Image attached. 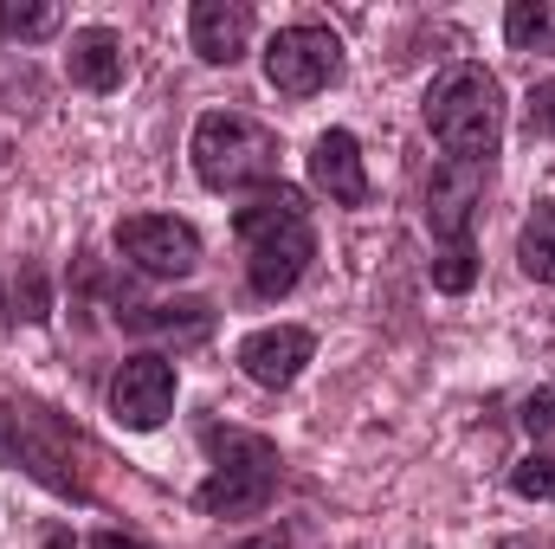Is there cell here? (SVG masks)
<instances>
[{
	"label": "cell",
	"mask_w": 555,
	"mask_h": 549,
	"mask_svg": "<svg viewBox=\"0 0 555 549\" xmlns=\"http://www.w3.org/2000/svg\"><path fill=\"white\" fill-rule=\"evenodd\" d=\"M233 233L246 240V284L253 297H284L297 291V278L310 272L317 259V227H310V207L297 188H266L253 207L233 214Z\"/></svg>",
	"instance_id": "cell-1"
},
{
	"label": "cell",
	"mask_w": 555,
	"mask_h": 549,
	"mask_svg": "<svg viewBox=\"0 0 555 549\" xmlns=\"http://www.w3.org/2000/svg\"><path fill=\"white\" fill-rule=\"evenodd\" d=\"M433 284H439V291H452V297H465V291L478 284V246H472V240L439 246V259H433Z\"/></svg>",
	"instance_id": "cell-16"
},
{
	"label": "cell",
	"mask_w": 555,
	"mask_h": 549,
	"mask_svg": "<svg viewBox=\"0 0 555 549\" xmlns=\"http://www.w3.org/2000/svg\"><path fill=\"white\" fill-rule=\"evenodd\" d=\"M20 317L26 323H46L52 317V297H46V272L39 266H26V278H20Z\"/></svg>",
	"instance_id": "cell-20"
},
{
	"label": "cell",
	"mask_w": 555,
	"mask_h": 549,
	"mask_svg": "<svg viewBox=\"0 0 555 549\" xmlns=\"http://www.w3.org/2000/svg\"><path fill=\"white\" fill-rule=\"evenodd\" d=\"M233 549H291V537L284 531H259V537H246V544H233Z\"/></svg>",
	"instance_id": "cell-22"
},
{
	"label": "cell",
	"mask_w": 555,
	"mask_h": 549,
	"mask_svg": "<svg viewBox=\"0 0 555 549\" xmlns=\"http://www.w3.org/2000/svg\"><path fill=\"white\" fill-rule=\"evenodd\" d=\"M524 124H530V137H555V85H537V91H530Z\"/></svg>",
	"instance_id": "cell-21"
},
{
	"label": "cell",
	"mask_w": 555,
	"mask_h": 549,
	"mask_svg": "<svg viewBox=\"0 0 555 549\" xmlns=\"http://www.w3.org/2000/svg\"><path fill=\"white\" fill-rule=\"evenodd\" d=\"M59 26V7H7L0 0V33H13V39H46Z\"/></svg>",
	"instance_id": "cell-18"
},
{
	"label": "cell",
	"mask_w": 555,
	"mask_h": 549,
	"mask_svg": "<svg viewBox=\"0 0 555 549\" xmlns=\"http://www.w3.org/2000/svg\"><path fill=\"white\" fill-rule=\"evenodd\" d=\"M188 155H194V175H201V188H214V194H240V188H278V130H266L259 117H246V111H207L201 124H194V142H188Z\"/></svg>",
	"instance_id": "cell-4"
},
{
	"label": "cell",
	"mask_w": 555,
	"mask_h": 549,
	"mask_svg": "<svg viewBox=\"0 0 555 549\" xmlns=\"http://www.w3.org/2000/svg\"><path fill=\"white\" fill-rule=\"evenodd\" d=\"M524 433H530L537 446H555V382L524 401Z\"/></svg>",
	"instance_id": "cell-19"
},
{
	"label": "cell",
	"mask_w": 555,
	"mask_h": 549,
	"mask_svg": "<svg viewBox=\"0 0 555 549\" xmlns=\"http://www.w3.org/2000/svg\"><path fill=\"white\" fill-rule=\"evenodd\" d=\"M310 188L330 194L336 207H369V168H362V142L349 130H323L310 142Z\"/></svg>",
	"instance_id": "cell-11"
},
{
	"label": "cell",
	"mask_w": 555,
	"mask_h": 549,
	"mask_svg": "<svg viewBox=\"0 0 555 549\" xmlns=\"http://www.w3.org/2000/svg\"><path fill=\"white\" fill-rule=\"evenodd\" d=\"M511 491L517 498H537V505H555V459L550 452H530L511 465Z\"/></svg>",
	"instance_id": "cell-17"
},
{
	"label": "cell",
	"mask_w": 555,
	"mask_h": 549,
	"mask_svg": "<svg viewBox=\"0 0 555 549\" xmlns=\"http://www.w3.org/2000/svg\"><path fill=\"white\" fill-rule=\"evenodd\" d=\"M310 356H317V336H310L304 323H272V330H253V336L240 343V369H246L259 388H291Z\"/></svg>",
	"instance_id": "cell-10"
},
{
	"label": "cell",
	"mask_w": 555,
	"mask_h": 549,
	"mask_svg": "<svg viewBox=\"0 0 555 549\" xmlns=\"http://www.w3.org/2000/svg\"><path fill=\"white\" fill-rule=\"evenodd\" d=\"M426 130L452 162H491L504 142V85L485 65H446L426 85Z\"/></svg>",
	"instance_id": "cell-2"
},
{
	"label": "cell",
	"mask_w": 555,
	"mask_h": 549,
	"mask_svg": "<svg viewBox=\"0 0 555 549\" xmlns=\"http://www.w3.org/2000/svg\"><path fill=\"white\" fill-rule=\"evenodd\" d=\"M201 439H207V452H214V472L201 478L194 505H201L207 518H259L278 498V472H284L278 446L266 433H253V426H220V420H214Z\"/></svg>",
	"instance_id": "cell-3"
},
{
	"label": "cell",
	"mask_w": 555,
	"mask_h": 549,
	"mask_svg": "<svg viewBox=\"0 0 555 549\" xmlns=\"http://www.w3.org/2000/svg\"><path fill=\"white\" fill-rule=\"evenodd\" d=\"M78 459H85L78 433H65L46 408H33V401H0V465H13V472L39 478L46 491L85 505V498H91V478H85Z\"/></svg>",
	"instance_id": "cell-5"
},
{
	"label": "cell",
	"mask_w": 555,
	"mask_h": 549,
	"mask_svg": "<svg viewBox=\"0 0 555 549\" xmlns=\"http://www.w3.org/2000/svg\"><path fill=\"white\" fill-rule=\"evenodd\" d=\"M0 330H7V304H0Z\"/></svg>",
	"instance_id": "cell-24"
},
{
	"label": "cell",
	"mask_w": 555,
	"mask_h": 549,
	"mask_svg": "<svg viewBox=\"0 0 555 549\" xmlns=\"http://www.w3.org/2000/svg\"><path fill=\"white\" fill-rule=\"evenodd\" d=\"M98 549H149L137 537H124V531H98Z\"/></svg>",
	"instance_id": "cell-23"
},
{
	"label": "cell",
	"mask_w": 555,
	"mask_h": 549,
	"mask_svg": "<svg viewBox=\"0 0 555 549\" xmlns=\"http://www.w3.org/2000/svg\"><path fill=\"white\" fill-rule=\"evenodd\" d=\"M517 266L537 284H555V201H537L524 233H517Z\"/></svg>",
	"instance_id": "cell-14"
},
{
	"label": "cell",
	"mask_w": 555,
	"mask_h": 549,
	"mask_svg": "<svg viewBox=\"0 0 555 549\" xmlns=\"http://www.w3.org/2000/svg\"><path fill=\"white\" fill-rule=\"evenodd\" d=\"M65 72H72V85H85V91H117V85H124V39H117L111 26L72 33Z\"/></svg>",
	"instance_id": "cell-13"
},
{
	"label": "cell",
	"mask_w": 555,
	"mask_h": 549,
	"mask_svg": "<svg viewBox=\"0 0 555 549\" xmlns=\"http://www.w3.org/2000/svg\"><path fill=\"white\" fill-rule=\"evenodd\" d=\"M478 194H485V162H439L433 168V181H426V227L446 240V246H459V240H472V207H478Z\"/></svg>",
	"instance_id": "cell-9"
},
{
	"label": "cell",
	"mask_w": 555,
	"mask_h": 549,
	"mask_svg": "<svg viewBox=\"0 0 555 549\" xmlns=\"http://www.w3.org/2000/svg\"><path fill=\"white\" fill-rule=\"evenodd\" d=\"M504 39L517 46V52H555V13L543 0H511V13H504Z\"/></svg>",
	"instance_id": "cell-15"
},
{
	"label": "cell",
	"mask_w": 555,
	"mask_h": 549,
	"mask_svg": "<svg viewBox=\"0 0 555 549\" xmlns=\"http://www.w3.org/2000/svg\"><path fill=\"white\" fill-rule=\"evenodd\" d=\"M117 253L149 278H188L201 266V233L175 214H130L117 220Z\"/></svg>",
	"instance_id": "cell-7"
},
{
	"label": "cell",
	"mask_w": 555,
	"mask_h": 549,
	"mask_svg": "<svg viewBox=\"0 0 555 549\" xmlns=\"http://www.w3.org/2000/svg\"><path fill=\"white\" fill-rule=\"evenodd\" d=\"M343 78V39L317 20H297V26H278L272 46H266V85L278 98H317Z\"/></svg>",
	"instance_id": "cell-6"
},
{
	"label": "cell",
	"mask_w": 555,
	"mask_h": 549,
	"mask_svg": "<svg viewBox=\"0 0 555 549\" xmlns=\"http://www.w3.org/2000/svg\"><path fill=\"white\" fill-rule=\"evenodd\" d=\"M168 413H175V362L155 349L124 356V369L111 375V420L130 433H155Z\"/></svg>",
	"instance_id": "cell-8"
},
{
	"label": "cell",
	"mask_w": 555,
	"mask_h": 549,
	"mask_svg": "<svg viewBox=\"0 0 555 549\" xmlns=\"http://www.w3.org/2000/svg\"><path fill=\"white\" fill-rule=\"evenodd\" d=\"M188 39L207 65H240L246 46H253V7L246 0H194Z\"/></svg>",
	"instance_id": "cell-12"
}]
</instances>
